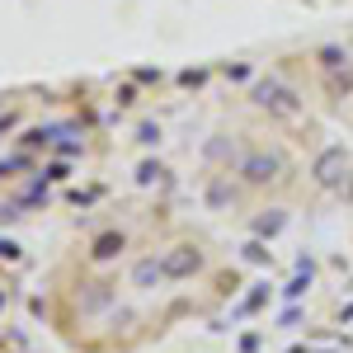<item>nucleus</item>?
<instances>
[{
  "instance_id": "1",
  "label": "nucleus",
  "mask_w": 353,
  "mask_h": 353,
  "mask_svg": "<svg viewBox=\"0 0 353 353\" xmlns=\"http://www.w3.org/2000/svg\"><path fill=\"white\" fill-rule=\"evenodd\" d=\"M250 99L259 104V109H269L278 113V118H297L301 113V99H297V90H288L283 81H254V90H250Z\"/></svg>"
},
{
  "instance_id": "2",
  "label": "nucleus",
  "mask_w": 353,
  "mask_h": 353,
  "mask_svg": "<svg viewBox=\"0 0 353 353\" xmlns=\"http://www.w3.org/2000/svg\"><path fill=\"white\" fill-rule=\"evenodd\" d=\"M241 179L254 184V189L278 184V179H283V156H273V151H250V156L241 161Z\"/></svg>"
},
{
  "instance_id": "3",
  "label": "nucleus",
  "mask_w": 353,
  "mask_h": 353,
  "mask_svg": "<svg viewBox=\"0 0 353 353\" xmlns=\"http://www.w3.org/2000/svg\"><path fill=\"white\" fill-rule=\"evenodd\" d=\"M344 165H349L344 146H330V151L316 156V170H311V174H316V184H321V189H334V184L344 179Z\"/></svg>"
},
{
  "instance_id": "4",
  "label": "nucleus",
  "mask_w": 353,
  "mask_h": 353,
  "mask_svg": "<svg viewBox=\"0 0 353 353\" xmlns=\"http://www.w3.org/2000/svg\"><path fill=\"white\" fill-rule=\"evenodd\" d=\"M161 264H165V273H170V278H193V273L203 269V254H198L193 245H174Z\"/></svg>"
},
{
  "instance_id": "5",
  "label": "nucleus",
  "mask_w": 353,
  "mask_h": 353,
  "mask_svg": "<svg viewBox=\"0 0 353 353\" xmlns=\"http://www.w3.org/2000/svg\"><path fill=\"white\" fill-rule=\"evenodd\" d=\"M128 250V241H123V231H104L99 241H94V250H90V259L94 264H109V259H118Z\"/></svg>"
},
{
  "instance_id": "6",
  "label": "nucleus",
  "mask_w": 353,
  "mask_h": 353,
  "mask_svg": "<svg viewBox=\"0 0 353 353\" xmlns=\"http://www.w3.org/2000/svg\"><path fill=\"white\" fill-rule=\"evenodd\" d=\"M165 278H170V273H165L161 259H141V264L132 269V283H137V288H146V292H151V288H161Z\"/></svg>"
},
{
  "instance_id": "7",
  "label": "nucleus",
  "mask_w": 353,
  "mask_h": 353,
  "mask_svg": "<svg viewBox=\"0 0 353 353\" xmlns=\"http://www.w3.org/2000/svg\"><path fill=\"white\" fill-rule=\"evenodd\" d=\"M283 226H288V217H283V212H264V217H254V236L264 241V236H278Z\"/></svg>"
},
{
  "instance_id": "8",
  "label": "nucleus",
  "mask_w": 353,
  "mask_h": 353,
  "mask_svg": "<svg viewBox=\"0 0 353 353\" xmlns=\"http://www.w3.org/2000/svg\"><path fill=\"white\" fill-rule=\"evenodd\" d=\"M208 203H212V208H226V203H231V189H226V179H212V184H208Z\"/></svg>"
},
{
  "instance_id": "9",
  "label": "nucleus",
  "mask_w": 353,
  "mask_h": 353,
  "mask_svg": "<svg viewBox=\"0 0 353 353\" xmlns=\"http://www.w3.org/2000/svg\"><path fill=\"white\" fill-rule=\"evenodd\" d=\"M161 179H165V165H156V161H146L137 170V184H161Z\"/></svg>"
},
{
  "instance_id": "10",
  "label": "nucleus",
  "mask_w": 353,
  "mask_h": 353,
  "mask_svg": "<svg viewBox=\"0 0 353 353\" xmlns=\"http://www.w3.org/2000/svg\"><path fill=\"white\" fill-rule=\"evenodd\" d=\"M137 141H141V146H156V141H161V128H156V123H141V128H137Z\"/></svg>"
},
{
  "instance_id": "11",
  "label": "nucleus",
  "mask_w": 353,
  "mask_h": 353,
  "mask_svg": "<svg viewBox=\"0 0 353 353\" xmlns=\"http://www.w3.org/2000/svg\"><path fill=\"white\" fill-rule=\"evenodd\" d=\"M245 259H250V264H269V250H264L259 241H250L245 245Z\"/></svg>"
},
{
  "instance_id": "12",
  "label": "nucleus",
  "mask_w": 353,
  "mask_h": 353,
  "mask_svg": "<svg viewBox=\"0 0 353 353\" xmlns=\"http://www.w3.org/2000/svg\"><path fill=\"white\" fill-rule=\"evenodd\" d=\"M321 61H325L330 71H334V66H339V48H325V52H321Z\"/></svg>"
}]
</instances>
